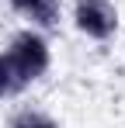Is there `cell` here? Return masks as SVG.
I'll list each match as a JSON object with an SVG mask.
<instances>
[{
    "label": "cell",
    "instance_id": "3957f363",
    "mask_svg": "<svg viewBox=\"0 0 125 128\" xmlns=\"http://www.w3.org/2000/svg\"><path fill=\"white\" fill-rule=\"evenodd\" d=\"M11 10L28 21V28H38V31H49L56 28L62 18V0H7Z\"/></svg>",
    "mask_w": 125,
    "mask_h": 128
},
{
    "label": "cell",
    "instance_id": "5b68a950",
    "mask_svg": "<svg viewBox=\"0 0 125 128\" xmlns=\"http://www.w3.org/2000/svg\"><path fill=\"white\" fill-rule=\"evenodd\" d=\"M11 128H59V125L42 111H18L11 118Z\"/></svg>",
    "mask_w": 125,
    "mask_h": 128
},
{
    "label": "cell",
    "instance_id": "277c9868",
    "mask_svg": "<svg viewBox=\"0 0 125 128\" xmlns=\"http://www.w3.org/2000/svg\"><path fill=\"white\" fill-rule=\"evenodd\" d=\"M28 86L31 83L24 80V73L14 66V59H11L7 52H0V97H18Z\"/></svg>",
    "mask_w": 125,
    "mask_h": 128
},
{
    "label": "cell",
    "instance_id": "6da1fadb",
    "mask_svg": "<svg viewBox=\"0 0 125 128\" xmlns=\"http://www.w3.org/2000/svg\"><path fill=\"white\" fill-rule=\"evenodd\" d=\"M4 52L14 59V66L24 73L28 83L42 80L49 73V66H52V48H49V42H45V35H42L38 28H21L18 35L7 42Z\"/></svg>",
    "mask_w": 125,
    "mask_h": 128
},
{
    "label": "cell",
    "instance_id": "7a4b0ae2",
    "mask_svg": "<svg viewBox=\"0 0 125 128\" xmlns=\"http://www.w3.org/2000/svg\"><path fill=\"white\" fill-rule=\"evenodd\" d=\"M122 14L111 0H73V28L90 42H111L118 35Z\"/></svg>",
    "mask_w": 125,
    "mask_h": 128
}]
</instances>
